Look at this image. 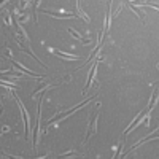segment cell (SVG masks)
I'll use <instances>...</instances> for the list:
<instances>
[{
  "instance_id": "obj_1",
  "label": "cell",
  "mask_w": 159,
  "mask_h": 159,
  "mask_svg": "<svg viewBox=\"0 0 159 159\" xmlns=\"http://www.w3.org/2000/svg\"><path fill=\"white\" fill-rule=\"evenodd\" d=\"M68 32H70V34H72V35H75V37H76V38H78V40H83V38H81V35L78 34V32H76V30H73V29H70V30H68Z\"/></svg>"
}]
</instances>
